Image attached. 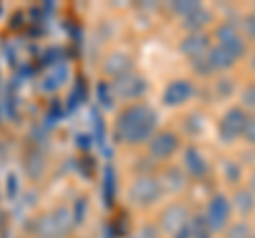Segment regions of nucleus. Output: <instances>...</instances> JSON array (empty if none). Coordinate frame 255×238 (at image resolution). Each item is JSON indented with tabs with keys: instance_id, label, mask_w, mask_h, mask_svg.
<instances>
[{
	"instance_id": "nucleus-1",
	"label": "nucleus",
	"mask_w": 255,
	"mask_h": 238,
	"mask_svg": "<svg viewBox=\"0 0 255 238\" xmlns=\"http://www.w3.org/2000/svg\"><path fill=\"white\" fill-rule=\"evenodd\" d=\"M157 128V115L149 105H130L115 119V136L126 145H142L153 138Z\"/></svg>"
},
{
	"instance_id": "nucleus-2",
	"label": "nucleus",
	"mask_w": 255,
	"mask_h": 238,
	"mask_svg": "<svg viewBox=\"0 0 255 238\" xmlns=\"http://www.w3.org/2000/svg\"><path fill=\"white\" fill-rule=\"evenodd\" d=\"M75 228V219L68 209H53L34 224L36 238H66Z\"/></svg>"
},
{
	"instance_id": "nucleus-3",
	"label": "nucleus",
	"mask_w": 255,
	"mask_h": 238,
	"mask_svg": "<svg viewBox=\"0 0 255 238\" xmlns=\"http://www.w3.org/2000/svg\"><path fill=\"white\" fill-rule=\"evenodd\" d=\"M162 181H157L155 177H151V174H142V177L134 179V183L130 185V196L132 204L136 206H149L157 202V198L162 196Z\"/></svg>"
},
{
	"instance_id": "nucleus-4",
	"label": "nucleus",
	"mask_w": 255,
	"mask_h": 238,
	"mask_svg": "<svg viewBox=\"0 0 255 238\" xmlns=\"http://www.w3.org/2000/svg\"><path fill=\"white\" fill-rule=\"evenodd\" d=\"M247 121H249V117H247L245 109L234 107V109L226 111V115H223L221 121H219L221 142H234L238 136H243V132L247 128Z\"/></svg>"
},
{
	"instance_id": "nucleus-5",
	"label": "nucleus",
	"mask_w": 255,
	"mask_h": 238,
	"mask_svg": "<svg viewBox=\"0 0 255 238\" xmlns=\"http://www.w3.org/2000/svg\"><path fill=\"white\" fill-rule=\"evenodd\" d=\"M215 36H217V45L221 49H226L234 60H241L247 53L245 38L241 36V32H238L234 26H230V23H221V26L215 30Z\"/></svg>"
},
{
	"instance_id": "nucleus-6",
	"label": "nucleus",
	"mask_w": 255,
	"mask_h": 238,
	"mask_svg": "<svg viewBox=\"0 0 255 238\" xmlns=\"http://www.w3.org/2000/svg\"><path fill=\"white\" fill-rule=\"evenodd\" d=\"M113 92L122 100H136V98H140L142 94L147 92V81L138 73L130 70V73H126V75L115 79Z\"/></svg>"
},
{
	"instance_id": "nucleus-7",
	"label": "nucleus",
	"mask_w": 255,
	"mask_h": 238,
	"mask_svg": "<svg viewBox=\"0 0 255 238\" xmlns=\"http://www.w3.org/2000/svg\"><path fill=\"white\" fill-rule=\"evenodd\" d=\"M230 219V200L226 196H215L209 202V211H206V226L213 232H219V230L226 228Z\"/></svg>"
},
{
	"instance_id": "nucleus-8",
	"label": "nucleus",
	"mask_w": 255,
	"mask_h": 238,
	"mask_svg": "<svg viewBox=\"0 0 255 238\" xmlns=\"http://www.w3.org/2000/svg\"><path fill=\"white\" fill-rule=\"evenodd\" d=\"M179 149V138L174 132H159L149 140V151L151 157L155 160H168Z\"/></svg>"
},
{
	"instance_id": "nucleus-9",
	"label": "nucleus",
	"mask_w": 255,
	"mask_h": 238,
	"mask_svg": "<svg viewBox=\"0 0 255 238\" xmlns=\"http://www.w3.org/2000/svg\"><path fill=\"white\" fill-rule=\"evenodd\" d=\"M194 94V85L187 79H177V81L168 83L164 90V105L166 107H179L183 102H187L189 96Z\"/></svg>"
},
{
	"instance_id": "nucleus-10",
	"label": "nucleus",
	"mask_w": 255,
	"mask_h": 238,
	"mask_svg": "<svg viewBox=\"0 0 255 238\" xmlns=\"http://www.w3.org/2000/svg\"><path fill=\"white\" fill-rule=\"evenodd\" d=\"M209 49H211V38L202 32H191L181 41V53L191 60L202 58V55L209 53Z\"/></svg>"
},
{
	"instance_id": "nucleus-11",
	"label": "nucleus",
	"mask_w": 255,
	"mask_h": 238,
	"mask_svg": "<svg viewBox=\"0 0 255 238\" xmlns=\"http://www.w3.org/2000/svg\"><path fill=\"white\" fill-rule=\"evenodd\" d=\"M187 224V209L183 204H172L162 213V226L168 232H179Z\"/></svg>"
},
{
	"instance_id": "nucleus-12",
	"label": "nucleus",
	"mask_w": 255,
	"mask_h": 238,
	"mask_svg": "<svg viewBox=\"0 0 255 238\" xmlns=\"http://www.w3.org/2000/svg\"><path fill=\"white\" fill-rule=\"evenodd\" d=\"M130 70H132V60L128 58L126 53H111L105 60V73L115 79L130 73Z\"/></svg>"
},
{
	"instance_id": "nucleus-13",
	"label": "nucleus",
	"mask_w": 255,
	"mask_h": 238,
	"mask_svg": "<svg viewBox=\"0 0 255 238\" xmlns=\"http://www.w3.org/2000/svg\"><path fill=\"white\" fill-rule=\"evenodd\" d=\"M206 60H209V64L213 68V73H217V70H228L234 66V58L230 55L226 49H221V47H213V49H209V53H206Z\"/></svg>"
},
{
	"instance_id": "nucleus-14",
	"label": "nucleus",
	"mask_w": 255,
	"mask_h": 238,
	"mask_svg": "<svg viewBox=\"0 0 255 238\" xmlns=\"http://www.w3.org/2000/svg\"><path fill=\"white\" fill-rule=\"evenodd\" d=\"M209 21H211V13L206 11L204 6H200V9H196L194 13H189V15L183 17V28L189 30V34L200 32L204 26H209Z\"/></svg>"
},
{
	"instance_id": "nucleus-15",
	"label": "nucleus",
	"mask_w": 255,
	"mask_h": 238,
	"mask_svg": "<svg viewBox=\"0 0 255 238\" xmlns=\"http://www.w3.org/2000/svg\"><path fill=\"white\" fill-rule=\"evenodd\" d=\"M23 168H26L30 179H34V181L41 179L45 174V168H47L43 153L41 151H30L26 157H23Z\"/></svg>"
},
{
	"instance_id": "nucleus-16",
	"label": "nucleus",
	"mask_w": 255,
	"mask_h": 238,
	"mask_svg": "<svg viewBox=\"0 0 255 238\" xmlns=\"http://www.w3.org/2000/svg\"><path fill=\"white\" fill-rule=\"evenodd\" d=\"M185 166H187L189 174H194V177H204L206 170H209V166H206L204 157H202L200 151H198V149H194V147L187 149V153H185Z\"/></svg>"
},
{
	"instance_id": "nucleus-17",
	"label": "nucleus",
	"mask_w": 255,
	"mask_h": 238,
	"mask_svg": "<svg viewBox=\"0 0 255 238\" xmlns=\"http://www.w3.org/2000/svg\"><path fill=\"white\" fill-rule=\"evenodd\" d=\"M66 77H68L66 66H55L53 70H49V73L45 75V79L41 81V85H43V90H45V92H55L60 85H64Z\"/></svg>"
},
{
	"instance_id": "nucleus-18",
	"label": "nucleus",
	"mask_w": 255,
	"mask_h": 238,
	"mask_svg": "<svg viewBox=\"0 0 255 238\" xmlns=\"http://www.w3.org/2000/svg\"><path fill=\"white\" fill-rule=\"evenodd\" d=\"M234 206L241 213H251L255 206V194L251 189H238L234 194Z\"/></svg>"
},
{
	"instance_id": "nucleus-19",
	"label": "nucleus",
	"mask_w": 255,
	"mask_h": 238,
	"mask_svg": "<svg viewBox=\"0 0 255 238\" xmlns=\"http://www.w3.org/2000/svg\"><path fill=\"white\" fill-rule=\"evenodd\" d=\"M200 2H194V0H183V2H170V9L174 13H179V15H189V13H194L196 9H200Z\"/></svg>"
},
{
	"instance_id": "nucleus-20",
	"label": "nucleus",
	"mask_w": 255,
	"mask_h": 238,
	"mask_svg": "<svg viewBox=\"0 0 255 238\" xmlns=\"http://www.w3.org/2000/svg\"><path fill=\"white\" fill-rule=\"evenodd\" d=\"M191 66H194V70L198 75H202V77H209L213 75V68L209 64V60H206V55H202V58H196V60H191Z\"/></svg>"
},
{
	"instance_id": "nucleus-21",
	"label": "nucleus",
	"mask_w": 255,
	"mask_h": 238,
	"mask_svg": "<svg viewBox=\"0 0 255 238\" xmlns=\"http://www.w3.org/2000/svg\"><path fill=\"white\" fill-rule=\"evenodd\" d=\"M226 238H251V228L247 224H234Z\"/></svg>"
},
{
	"instance_id": "nucleus-22",
	"label": "nucleus",
	"mask_w": 255,
	"mask_h": 238,
	"mask_svg": "<svg viewBox=\"0 0 255 238\" xmlns=\"http://www.w3.org/2000/svg\"><path fill=\"white\" fill-rule=\"evenodd\" d=\"M243 105L247 109H255V85H247L243 90Z\"/></svg>"
},
{
	"instance_id": "nucleus-23",
	"label": "nucleus",
	"mask_w": 255,
	"mask_h": 238,
	"mask_svg": "<svg viewBox=\"0 0 255 238\" xmlns=\"http://www.w3.org/2000/svg\"><path fill=\"white\" fill-rule=\"evenodd\" d=\"M226 179L230 181V183H236V181L241 179V168H238L234 162H228L226 164Z\"/></svg>"
},
{
	"instance_id": "nucleus-24",
	"label": "nucleus",
	"mask_w": 255,
	"mask_h": 238,
	"mask_svg": "<svg viewBox=\"0 0 255 238\" xmlns=\"http://www.w3.org/2000/svg\"><path fill=\"white\" fill-rule=\"evenodd\" d=\"M234 92V83L230 81V79H221V81L217 83V94L221 98H226V96H230V94Z\"/></svg>"
},
{
	"instance_id": "nucleus-25",
	"label": "nucleus",
	"mask_w": 255,
	"mask_h": 238,
	"mask_svg": "<svg viewBox=\"0 0 255 238\" xmlns=\"http://www.w3.org/2000/svg\"><path fill=\"white\" fill-rule=\"evenodd\" d=\"M243 30H245V34H247V36L255 41V13H253V15H247V17H245V21H243Z\"/></svg>"
},
{
	"instance_id": "nucleus-26",
	"label": "nucleus",
	"mask_w": 255,
	"mask_h": 238,
	"mask_svg": "<svg viewBox=\"0 0 255 238\" xmlns=\"http://www.w3.org/2000/svg\"><path fill=\"white\" fill-rule=\"evenodd\" d=\"M243 136L247 142H251V145H255V117H249V121H247V128L243 132Z\"/></svg>"
},
{
	"instance_id": "nucleus-27",
	"label": "nucleus",
	"mask_w": 255,
	"mask_h": 238,
	"mask_svg": "<svg viewBox=\"0 0 255 238\" xmlns=\"http://www.w3.org/2000/svg\"><path fill=\"white\" fill-rule=\"evenodd\" d=\"M17 177H15V174L11 172L9 174V177H6V196H9V198H15V196H17Z\"/></svg>"
},
{
	"instance_id": "nucleus-28",
	"label": "nucleus",
	"mask_w": 255,
	"mask_h": 238,
	"mask_svg": "<svg viewBox=\"0 0 255 238\" xmlns=\"http://www.w3.org/2000/svg\"><path fill=\"white\" fill-rule=\"evenodd\" d=\"M249 189L255 194V172H253V177H251V185H249Z\"/></svg>"
}]
</instances>
